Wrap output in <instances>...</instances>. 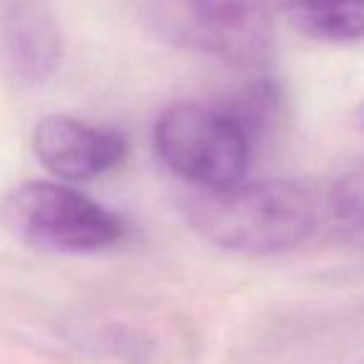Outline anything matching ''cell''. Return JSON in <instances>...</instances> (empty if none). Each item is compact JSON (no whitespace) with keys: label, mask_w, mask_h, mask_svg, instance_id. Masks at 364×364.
Returning a JSON list of instances; mask_svg holds the SVG:
<instances>
[{"label":"cell","mask_w":364,"mask_h":364,"mask_svg":"<svg viewBox=\"0 0 364 364\" xmlns=\"http://www.w3.org/2000/svg\"><path fill=\"white\" fill-rule=\"evenodd\" d=\"M0 48L23 85L50 80L63 60V38L48 0H0Z\"/></svg>","instance_id":"cell-6"},{"label":"cell","mask_w":364,"mask_h":364,"mask_svg":"<svg viewBox=\"0 0 364 364\" xmlns=\"http://www.w3.org/2000/svg\"><path fill=\"white\" fill-rule=\"evenodd\" d=\"M152 140L162 165L200 190H228L245 182L255 145L228 107L203 102L165 107Z\"/></svg>","instance_id":"cell-2"},{"label":"cell","mask_w":364,"mask_h":364,"mask_svg":"<svg viewBox=\"0 0 364 364\" xmlns=\"http://www.w3.org/2000/svg\"><path fill=\"white\" fill-rule=\"evenodd\" d=\"M362 240H364V235H362Z\"/></svg>","instance_id":"cell-9"},{"label":"cell","mask_w":364,"mask_h":364,"mask_svg":"<svg viewBox=\"0 0 364 364\" xmlns=\"http://www.w3.org/2000/svg\"><path fill=\"white\" fill-rule=\"evenodd\" d=\"M294 31L314 41L349 43L364 38V0H279Z\"/></svg>","instance_id":"cell-7"},{"label":"cell","mask_w":364,"mask_h":364,"mask_svg":"<svg viewBox=\"0 0 364 364\" xmlns=\"http://www.w3.org/2000/svg\"><path fill=\"white\" fill-rule=\"evenodd\" d=\"M33 152L50 175L82 182L115 170L127 155L120 132L68 115H48L33 132Z\"/></svg>","instance_id":"cell-5"},{"label":"cell","mask_w":364,"mask_h":364,"mask_svg":"<svg viewBox=\"0 0 364 364\" xmlns=\"http://www.w3.org/2000/svg\"><path fill=\"white\" fill-rule=\"evenodd\" d=\"M359 122H362V127H364V107H362V112H359Z\"/></svg>","instance_id":"cell-8"},{"label":"cell","mask_w":364,"mask_h":364,"mask_svg":"<svg viewBox=\"0 0 364 364\" xmlns=\"http://www.w3.org/2000/svg\"><path fill=\"white\" fill-rule=\"evenodd\" d=\"M188 220L208 242L240 255H277L317 230V198L289 180L240 182L228 190H198L188 200Z\"/></svg>","instance_id":"cell-1"},{"label":"cell","mask_w":364,"mask_h":364,"mask_svg":"<svg viewBox=\"0 0 364 364\" xmlns=\"http://www.w3.org/2000/svg\"><path fill=\"white\" fill-rule=\"evenodd\" d=\"M150 21L172 46L242 70H262L274 50L264 0H150Z\"/></svg>","instance_id":"cell-3"},{"label":"cell","mask_w":364,"mask_h":364,"mask_svg":"<svg viewBox=\"0 0 364 364\" xmlns=\"http://www.w3.org/2000/svg\"><path fill=\"white\" fill-rule=\"evenodd\" d=\"M3 225L21 242L46 252H97L125 237L120 215L58 182H26L6 195Z\"/></svg>","instance_id":"cell-4"}]
</instances>
